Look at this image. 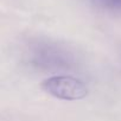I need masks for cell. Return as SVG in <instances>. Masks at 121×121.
Segmentation results:
<instances>
[{
    "label": "cell",
    "mask_w": 121,
    "mask_h": 121,
    "mask_svg": "<svg viewBox=\"0 0 121 121\" xmlns=\"http://www.w3.org/2000/svg\"><path fill=\"white\" fill-rule=\"evenodd\" d=\"M24 59L33 69L48 73L74 71L81 67L77 53L70 46L49 38L29 40L24 49Z\"/></svg>",
    "instance_id": "obj_1"
},
{
    "label": "cell",
    "mask_w": 121,
    "mask_h": 121,
    "mask_svg": "<svg viewBox=\"0 0 121 121\" xmlns=\"http://www.w3.org/2000/svg\"><path fill=\"white\" fill-rule=\"evenodd\" d=\"M43 90L58 100L76 101L88 95V86L80 78L70 75H56L43 81Z\"/></svg>",
    "instance_id": "obj_2"
},
{
    "label": "cell",
    "mask_w": 121,
    "mask_h": 121,
    "mask_svg": "<svg viewBox=\"0 0 121 121\" xmlns=\"http://www.w3.org/2000/svg\"><path fill=\"white\" fill-rule=\"evenodd\" d=\"M96 10L112 16L121 17V0H87Z\"/></svg>",
    "instance_id": "obj_3"
}]
</instances>
